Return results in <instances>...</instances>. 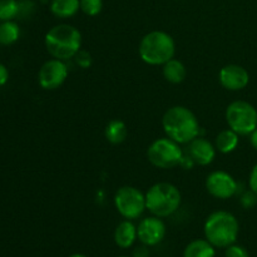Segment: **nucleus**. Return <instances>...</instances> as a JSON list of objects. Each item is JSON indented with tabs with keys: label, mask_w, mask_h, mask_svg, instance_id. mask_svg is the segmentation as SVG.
Returning a JSON list of instances; mask_svg holds the SVG:
<instances>
[{
	"label": "nucleus",
	"mask_w": 257,
	"mask_h": 257,
	"mask_svg": "<svg viewBox=\"0 0 257 257\" xmlns=\"http://www.w3.org/2000/svg\"><path fill=\"white\" fill-rule=\"evenodd\" d=\"M206 240L215 247H228L236 242L240 232L238 221L227 211H216L206 220L203 226Z\"/></svg>",
	"instance_id": "3"
},
{
	"label": "nucleus",
	"mask_w": 257,
	"mask_h": 257,
	"mask_svg": "<svg viewBox=\"0 0 257 257\" xmlns=\"http://www.w3.org/2000/svg\"><path fill=\"white\" fill-rule=\"evenodd\" d=\"M45 48L55 59L68 60L74 58L82 47V34L75 27L59 24L45 34Z\"/></svg>",
	"instance_id": "2"
},
{
	"label": "nucleus",
	"mask_w": 257,
	"mask_h": 257,
	"mask_svg": "<svg viewBox=\"0 0 257 257\" xmlns=\"http://www.w3.org/2000/svg\"><path fill=\"white\" fill-rule=\"evenodd\" d=\"M104 136L107 141L112 145H120L125 141L128 136L127 125L123 120L120 119H113L105 125Z\"/></svg>",
	"instance_id": "18"
},
{
	"label": "nucleus",
	"mask_w": 257,
	"mask_h": 257,
	"mask_svg": "<svg viewBox=\"0 0 257 257\" xmlns=\"http://www.w3.org/2000/svg\"><path fill=\"white\" fill-rule=\"evenodd\" d=\"M250 142L251 146L257 151V128L250 135Z\"/></svg>",
	"instance_id": "30"
},
{
	"label": "nucleus",
	"mask_w": 257,
	"mask_h": 257,
	"mask_svg": "<svg viewBox=\"0 0 257 257\" xmlns=\"http://www.w3.org/2000/svg\"><path fill=\"white\" fill-rule=\"evenodd\" d=\"M257 203V195L252 191H248V192L243 193L242 197H241V205L245 208H252Z\"/></svg>",
	"instance_id": "25"
},
{
	"label": "nucleus",
	"mask_w": 257,
	"mask_h": 257,
	"mask_svg": "<svg viewBox=\"0 0 257 257\" xmlns=\"http://www.w3.org/2000/svg\"><path fill=\"white\" fill-rule=\"evenodd\" d=\"M218 80L225 89L237 92L247 87L250 82V74L242 65L227 64L221 68L218 73Z\"/></svg>",
	"instance_id": "12"
},
{
	"label": "nucleus",
	"mask_w": 257,
	"mask_h": 257,
	"mask_svg": "<svg viewBox=\"0 0 257 257\" xmlns=\"http://www.w3.org/2000/svg\"><path fill=\"white\" fill-rule=\"evenodd\" d=\"M206 190L212 197L228 200L237 192V182L230 173L215 171L206 178Z\"/></svg>",
	"instance_id": "10"
},
{
	"label": "nucleus",
	"mask_w": 257,
	"mask_h": 257,
	"mask_svg": "<svg viewBox=\"0 0 257 257\" xmlns=\"http://www.w3.org/2000/svg\"><path fill=\"white\" fill-rule=\"evenodd\" d=\"M186 75H187V70H186L185 64L181 60L172 58L166 64H163V77L167 82L172 83V84L182 83Z\"/></svg>",
	"instance_id": "16"
},
{
	"label": "nucleus",
	"mask_w": 257,
	"mask_h": 257,
	"mask_svg": "<svg viewBox=\"0 0 257 257\" xmlns=\"http://www.w3.org/2000/svg\"><path fill=\"white\" fill-rule=\"evenodd\" d=\"M8 79H9V72H8L7 67L0 63V85L7 84Z\"/></svg>",
	"instance_id": "27"
},
{
	"label": "nucleus",
	"mask_w": 257,
	"mask_h": 257,
	"mask_svg": "<svg viewBox=\"0 0 257 257\" xmlns=\"http://www.w3.org/2000/svg\"><path fill=\"white\" fill-rule=\"evenodd\" d=\"M137 237V227L131 220H124L115 227L114 241L120 248H130Z\"/></svg>",
	"instance_id": "14"
},
{
	"label": "nucleus",
	"mask_w": 257,
	"mask_h": 257,
	"mask_svg": "<svg viewBox=\"0 0 257 257\" xmlns=\"http://www.w3.org/2000/svg\"><path fill=\"white\" fill-rule=\"evenodd\" d=\"M226 122L238 136H250L257 128V110L246 100H235L226 108Z\"/></svg>",
	"instance_id": "6"
},
{
	"label": "nucleus",
	"mask_w": 257,
	"mask_h": 257,
	"mask_svg": "<svg viewBox=\"0 0 257 257\" xmlns=\"http://www.w3.org/2000/svg\"><path fill=\"white\" fill-rule=\"evenodd\" d=\"M141 59L150 65H163L175 57L176 43L168 33L153 30L142 38L138 48Z\"/></svg>",
	"instance_id": "4"
},
{
	"label": "nucleus",
	"mask_w": 257,
	"mask_h": 257,
	"mask_svg": "<svg viewBox=\"0 0 257 257\" xmlns=\"http://www.w3.org/2000/svg\"><path fill=\"white\" fill-rule=\"evenodd\" d=\"M182 196L175 185L158 182L146 192V208L157 217H168L180 208Z\"/></svg>",
	"instance_id": "5"
},
{
	"label": "nucleus",
	"mask_w": 257,
	"mask_h": 257,
	"mask_svg": "<svg viewBox=\"0 0 257 257\" xmlns=\"http://www.w3.org/2000/svg\"><path fill=\"white\" fill-rule=\"evenodd\" d=\"M69 257H87L85 255H82V253H74V255L69 256Z\"/></svg>",
	"instance_id": "31"
},
{
	"label": "nucleus",
	"mask_w": 257,
	"mask_h": 257,
	"mask_svg": "<svg viewBox=\"0 0 257 257\" xmlns=\"http://www.w3.org/2000/svg\"><path fill=\"white\" fill-rule=\"evenodd\" d=\"M68 77V68L64 60L53 59L47 60L40 67L38 73V82L45 90H54L63 85Z\"/></svg>",
	"instance_id": "9"
},
{
	"label": "nucleus",
	"mask_w": 257,
	"mask_h": 257,
	"mask_svg": "<svg viewBox=\"0 0 257 257\" xmlns=\"http://www.w3.org/2000/svg\"><path fill=\"white\" fill-rule=\"evenodd\" d=\"M103 0H80V10L88 17H95L102 12Z\"/></svg>",
	"instance_id": "22"
},
{
	"label": "nucleus",
	"mask_w": 257,
	"mask_h": 257,
	"mask_svg": "<svg viewBox=\"0 0 257 257\" xmlns=\"http://www.w3.org/2000/svg\"><path fill=\"white\" fill-rule=\"evenodd\" d=\"M20 37V28L13 20L3 22L0 24V44L10 45L17 42Z\"/></svg>",
	"instance_id": "20"
},
{
	"label": "nucleus",
	"mask_w": 257,
	"mask_h": 257,
	"mask_svg": "<svg viewBox=\"0 0 257 257\" xmlns=\"http://www.w3.org/2000/svg\"><path fill=\"white\" fill-rule=\"evenodd\" d=\"M193 165H196V163L193 162V160L190 157V155H187V156L183 155L180 166H182V167L186 168V170H191V168L193 167Z\"/></svg>",
	"instance_id": "28"
},
{
	"label": "nucleus",
	"mask_w": 257,
	"mask_h": 257,
	"mask_svg": "<svg viewBox=\"0 0 257 257\" xmlns=\"http://www.w3.org/2000/svg\"><path fill=\"white\" fill-rule=\"evenodd\" d=\"M225 257H250L248 256L247 250L245 247L240 245H230L228 247H226Z\"/></svg>",
	"instance_id": "23"
},
{
	"label": "nucleus",
	"mask_w": 257,
	"mask_h": 257,
	"mask_svg": "<svg viewBox=\"0 0 257 257\" xmlns=\"http://www.w3.org/2000/svg\"><path fill=\"white\" fill-rule=\"evenodd\" d=\"M238 137H240V136H238L235 131L231 130V128L221 131L217 135V137H216V150L220 151L223 155L233 152V151L237 148L238 142H240V138Z\"/></svg>",
	"instance_id": "17"
},
{
	"label": "nucleus",
	"mask_w": 257,
	"mask_h": 257,
	"mask_svg": "<svg viewBox=\"0 0 257 257\" xmlns=\"http://www.w3.org/2000/svg\"><path fill=\"white\" fill-rule=\"evenodd\" d=\"M248 186H250V190L257 195V163L253 166L252 170H251L250 172V177H248Z\"/></svg>",
	"instance_id": "26"
},
{
	"label": "nucleus",
	"mask_w": 257,
	"mask_h": 257,
	"mask_svg": "<svg viewBox=\"0 0 257 257\" xmlns=\"http://www.w3.org/2000/svg\"><path fill=\"white\" fill-rule=\"evenodd\" d=\"M215 246L207 240H195L188 243L183 257H215Z\"/></svg>",
	"instance_id": "19"
},
{
	"label": "nucleus",
	"mask_w": 257,
	"mask_h": 257,
	"mask_svg": "<svg viewBox=\"0 0 257 257\" xmlns=\"http://www.w3.org/2000/svg\"><path fill=\"white\" fill-rule=\"evenodd\" d=\"M166 136L180 145H186L200 135V122L195 113L183 105H175L166 110L162 118Z\"/></svg>",
	"instance_id": "1"
},
{
	"label": "nucleus",
	"mask_w": 257,
	"mask_h": 257,
	"mask_svg": "<svg viewBox=\"0 0 257 257\" xmlns=\"http://www.w3.org/2000/svg\"><path fill=\"white\" fill-rule=\"evenodd\" d=\"M166 236V225L161 217L152 216V217L143 218L137 227V237L145 246H156Z\"/></svg>",
	"instance_id": "11"
},
{
	"label": "nucleus",
	"mask_w": 257,
	"mask_h": 257,
	"mask_svg": "<svg viewBox=\"0 0 257 257\" xmlns=\"http://www.w3.org/2000/svg\"><path fill=\"white\" fill-rule=\"evenodd\" d=\"M114 206L125 220L141 217L146 208V195L133 186H123L115 192Z\"/></svg>",
	"instance_id": "8"
},
{
	"label": "nucleus",
	"mask_w": 257,
	"mask_h": 257,
	"mask_svg": "<svg viewBox=\"0 0 257 257\" xmlns=\"http://www.w3.org/2000/svg\"><path fill=\"white\" fill-rule=\"evenodd\" d=\"M80 9V0H52L50 12L54 17L68 19L74 17Z\"/></svg>",
	"instance_id": "15"
},
{
	"label": "nucleus",
	"mask_w": 257,
	"mask_h": 257,
	"mask_svg": "<svg viewBox=\"0 0 257 257\" xmlns=\"http://www.w3.org/2000/svg\"><path fill=\"white\" fill-rule=\"evenodd\" d=\"M135 257H148V251L146 247H138L135 251Z\"/></svg>",
	"instance_id": "29"
},
{
	"label": "nucleus",
	"mask_w": 257,
	"mask_h": 257,
	"mask_svg": "<svg viewBox=\"0 0 257 257\" xmlns=\"http://www.w3.org/2000/svg\"><path fill=\"white\" fill-rule=\"evenodd\" d=\"M183 151L180 143L171 138H158L153 141L147 150V158L155 167L161 170H171L181 163Z\"/></svg>",
	"instance_id": "7"
},
{
	"label": "nucleus",
	"mask_w": 257,
	"mask_h": 257,
	"mask_svg": "<svg viewBox=\"0 0 257 257\" xmlns=\"http://www.w3.org/2000/svg\"><path fill=\"white\" fill-rule=\"evenodd\" d=\"M20 14V3L17 0H0V20L9 22Z\"/></svg>",
	"instance_id": "21"
},
{
	"label": "nucleus",
	"mask_w": 257,
	"mask_h": 257,
	"mask_svg": "<svg viewBox=\"0 0 257 257\" xmlns=\"http://www.w3.org/2000/svg\"><path fill=\"white\" fill-rule=\"evenodd\" d=\"M75 62L79 67H82L83 69L85 68H89L90 64H92V57H90L89 53L87 50H79V52L75 54Z\"/></svg>",
	"instance_id": "24"
},
{
	"label": "nucleus",
	"mask_w": 257,
	"mask_h": 257,
	"mask_svg": "<svg viewBox=\"0 0 257 257\" xmlns=\"http://www.w3.org/2000/svg\"><path fill=\"white\" fill-rule=\"evenodd\" d=\"M119 257H128V256H119Z\"/></svg>",
	"instance_id": "32"
},
{
	"label": "nucleus",
	"mask_w": 257,
	"mask_h": 257,
	"mask_svg": "<svg viewBox=\"0 0 257 257\" xmlns=\"http://www.w3.org/2000/svg\"><path fill=\"white\" fill-rule=\"evenodd\" d=\"M188 155L198 166H208L216 157V147L203 137H196L188 146Z\"/></svg>",
	"instance_id": "13"
}]
</instances>
